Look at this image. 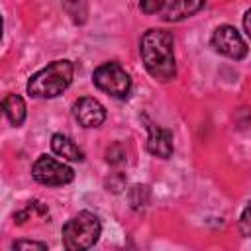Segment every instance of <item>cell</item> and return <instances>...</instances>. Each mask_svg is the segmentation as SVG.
Masks as SVG:
<instances>
[{
  "mask_svg": "<svg viewBox=\"0 0 251 251\" xmlns=\"http://www.w3.org/2000/svg\"><path fill=\"white\" fill-rule=\"evenodd\" d=\"M73 73H75V65L69 59L53 61L29 78L27 94L35 98H55L69 88L73 80Z\"/></svg>",
  "mask_w": 251,
  "mask_h": 251,
  "instance_id": "7a4b0ae2",
  "label": "cell"
},
{
  "mask_svg": "<svg viewBox=\"0 0 251 251\" xmlns=\"http://www.w3.org/2000/svg\"><path fill=\"white\" fill-rule=\"evenodd\" d=\"M243 27H245L247 35L251 37V10H247V12H245V16H243Z\"/></svg>",
  "mask_w": 251,
  "mask_h": 251,
  "instance_id": "ac0fdd59",
  "label": "cell"
},
{
  "mask_svg": "<svg viewBox=\"0 0 251 251\" xmlns=\"http://www.w3.org/2000/svg\"><path fill=\"white\" fill-rule=\"evenodd\" d=\"M2 108H4V114L6 118L10 120L12 126H22L24 120H25V102L20 94H8L2 102Z\"/></svg>",
  "mask_w": 251,
  "mask_h": 251,
  "instance_id": "8fae6325",
  "label": "cell"
},
{
  "mask_svg": "<svg viewBox=\"0 0 251 251\" xmlns=\"http://www.w3.org/2000/svg\"><path fill=\"white\" fill-rule=\"evenodd\" d=\"M239 231L243 237H251V204L239 216Z\"/></svg>",
  "mask_w": 251,
  "mask_h": 251,
  "instance_id": "9a60e30c",
  "label": "cell"
},
{
  "mask_svg": "<svg viewBox=\"0 0 251 251\" xmlns=\"http://www.w3.org/2000/svg\"><path fill=\"white\" fill-rule=\"evenodd\" d=\"M212 47L218 53L229 59H235V61L247 55V43L243 41V37L233 25H220L212 35Z\"/></svg>",
  "mask_w": 251,
  "mask_h": 251,
  "instance_id": "8992f818",
  "label": "cell"
},
{
  "mask_svg": "<svg viewBox=\"0 0 251 251\" xmlns=\"http://www.w3.org/2000/svg\"><path fill=\"white\" fill-rule=\"evenodd\" d=\"M51 149L53 153H57L59 157L67 159V161H82L84 153L78 149V145H75V141L63 133H55L51 137Z\"/></svg>",
  "mask_w": 251,
  "mask_h": 251,
  "instance_id": "30bf717a",
  "label": "cell"
},
{
  "mask_svg": "<svg viewBox=\"0 0 251 251\" xmlns=\"http://www.w3.org/2000/svg\"><path fill=\"white\" fill-rule=\"evenodd\" d=\"M106 161L112 165H120L126 161V149L122 147V143H114L106 149Z\"/></svg>",
  "mask_w": 251,
  "mask_h": 251,
  "instance_id": "5bb4252c",
  "label": "cell"
},
{
  "mask_svg": "<svg viewBox=\"0 0 251 251\" xmlns=\"http://www.w3.org/2000/svg\"><path fill=\"white\" fill-rule=\"evenodd\" d=\"M165 2L167 0H139V8L145 14H157L165 8Z\"/></svg>",
  "mask_w": 251,
  "mask_h": 251,
  "instance_id": "2e32d148",
  "label": "cell"
},
{
  "mask_svg": "<svg viewBox=\"0 0 251 251\" xmlns=\"http://www.w3.org/2000/svg\"><path fill=\"white\" fill-rule=\"evenodd\" d=\"M141 59L147 73L161 82L175 78L176 63H175V39L167 29H149L141 37Z\"/></svg>",
  "mask_w": 251,
  "mask_h": 251,
  "instance_id": "6da1fadb",
  "label": "cell"
},
{
  "mask_svg": "<svg viewBox=\"0 0 251 251\" xmlns=\"http://www.w3.org/2000/svg\"><path fill=\"white\" fill-rule=\"evenodd\" d=\"M102 226L100 220L92 214V212H78L76 216H73L61 229L63 235V245L69 251H84L90 249L98 237H100Z\"/></svg>",
  "mask_w": 251,
  "mask_h": 251,
  "instance_id": "3957f363",
  "label": "cell"
},
{
  "mask_svg": "<svg viewBox=\"0 0 251 251\" xmlns=\"http://www.w3.org/2000/svg\"><path fill=\"white\" fill-rule=\"evenodd\" d=\"M73 116L82 127H98L106 120V110L96 98L82 96L73 104Z\"/></svg>",
  "mask_w": 251,
  "mask_h": 251,
  "instance_id": "52a82bcc",
  "label": "cell"
},
{
  "mask_svg": "<svg viewBox=\"0 0 251 251\" xmlns=\"http://www.w3.org/2000/svg\"><path fill=\"white\" fill-rule=\"evenodd\" d=\"M202 6H204V0H167L161 14L165 22H180L196 14Z\"/></svg>",
  "mask_w": 251,
  "mask_h": 251,
  "instance_id": "9c48e42d",
  "label": "cell"
},
{
  "mask_svg": "<svg viewBox=\"0 0 251 251\" xmlns=\"http://www.w3.org/2000/svg\"><path fill=\"white\" fill-rule=\"evenodd\" d=\"M65 8L76 24L86 20V0H65Z\"/></svg>",
  "mask_w": 251,
  "mask_h": 251,
  "instance_id": "4fadbf2b",
  "label": "cell"
},
{
  "mask_svg": "<svg viewBox=\"0 0 251 251\" xmlns=\"http://www.w3.org/2000/svg\"><path fill=\"white\" fill-rule=\"evenodd\" d=\"M31 176L41 184L61 186L71 182L75 178V173L63 161H57L55 157H49V155H41L31 167Z\"/></svg>",
  "mask_w": 251,
  "mask_h": 251,
  "instance_id": "5b68a950",
  "label": "cell"
},
{
  "mask_svg": "<svg viewBox=\"0 0 251 251\" xmlns=\"http://www.w3.org/2000/svg\"><path fill=\"white\" fill-rule=\"evenodd\" d=\"M127 198H129V204H131V208L139 210V208H143V206L147 204V200H149V190H147V186L135 184V186H131V188H129V194H127Z\"/></svg>",
  "mask_w": 251,
  "mask_h": 251,
  "instance_id": "7c38bea8",
  "label": "cell"
},
{
  "mask_svg": "<svg viewBox=\"0 0 251 251\" xmlns=\"http://www.w3.org/2000/svg\"><path fill=\"white\" fill-rule=\"evenodd\" d=\"M12 247L14 249H37V251H45L47 249L45 243H37V241H14Z\"/></svg>",
  "mask_w": 251,
  "mask_h": 251,
  "instance_id": "e0dca14e",
  "label": "cell"
},
{
  "mask_svg": "<svg viewBox=\"0 0 251 251\" xmlns=\"http://www.w3.org/2000/svg\"><path fill=\"white\" fill-rule=\"evenodd\" d=\"M92 80L102 92L116 96V98H126L131 90V78L127 71L120 63H114V61L102 63L100 67H96L92 73Z\"/></svg>",
  "mask_w": 251,
  "mask_h": 251,
  "instance_id": "277c9868",
  "label": "cell"
},
{
  "mask_svg": "<svg viewBox=\"0 0 251 251\" xmlns=\"http://www.w3.org/2000/svg\"><path fill=\"white\" fill-rule=\"evenodd\" d=\"M147 131H149V135H147L149 153H153L155 157H161V159H169L173 155V133H171V129L149 124Z\"/></svg>",
  "mask_w": 251,
  "mask_h": 251,
  "instance_id": "ba28073f",
  "label": "cell"
}]
</instances>
